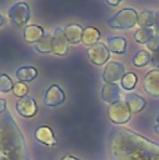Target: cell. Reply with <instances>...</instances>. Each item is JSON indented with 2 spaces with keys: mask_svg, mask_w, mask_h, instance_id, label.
<instances>
[{
  "mask_svg": "<svg viewBox=\"0 0 159 160\" xmlns=\"http://www.w3.org/2000/svg\"><path fill=\"white\" fill-rule=\"evenodd\" d=\"M154 29L159 34V10L155 11V22H154Z\"/></svg>",
  "mask_w": 159,
  "mask_h": 160,
  "instance_id": "f546056e",
  "label": "cell"
},
{
  "mask_svg": "<svg viewBox=\"0 0 159 160\" xmlns=\"http://www.w3.org/2000/svg\"><path fill=\"white\" fill-rule=\"evenodd\" d=\"M15 75H16L18 80L21 81V82L33 81L38 76V70L34 66H21L16 70Z\"/></svg>",
  "mask_w": 159,
  "mask_h": 160,
  "instance_id": "d6986e66",
  "label": "cell"
},
{
  "mask_svg": "<svg viewBox=\"0 0 159 160\" xmlns=\"http://www.w3.org/2000/svg\"><path fill=\"white\" fill-rule=\"evenodd\" d=\"M125 104H126L128 109L130 110V112L135 114V112L141 111L145 108L146 101L140 95H138L135 92H129V94L125 95Z\"/></svg>",
  "mask_w": 159,
  "mask_h": 160,
  "instance_id": "2e32d148",
  "label": "cell"
},
{
  "mask_svg": "<svg viewBox=\"0 0 159 160\" xmlns=\"http://www.w3.org/2000/svg\"><path fill=\"white\" fill-rule=\"evenodd\" d=\"M0 154L10 160H29L25 138L9 111L0 115Z\"/></svg>",
  "mask_w": 159,
  "mask_h": 160,
  "instance_id": "7a4b0ae2",
  "label": "cell"
},
{
  "mask_svg": "<svg viewBox=\"0 0 159 160\" xmlns=\"http://www.w3.org/2000/svg\"><path fill=\"white\" fill-rule=\"evenodd\" d=\"M114 160H159V144L130 129H115L109 139Z\"/></svg>",
  "mask_w": 159,
  "mask_h": 160,
  "instance_id": "6da1fadb",
  "label": "cell"
},
{
  "mask_svg": "<svg viewBox=\"0 0 159 160\" xmlns=\"http://www.w3.org/2000/svg\"><path fill=\"white\" fill-rule=\"evenodd\" d=\"M109 55H110V51L108 50L106 45H104L101 42L94 44L86 51V56L90 60V62H93L94 65H98V66L104 65L109 60Z\"/></svg>",
  "mask_w": 159,
  "mask_h": 160,
  "instance_id": "52a82bcc",
  "label": "cell"
},
{
  "mask_svg": "<svg viewBox=\"0 0 159 160\" xmlns=\"http://www.w3.org/2000/svg\"><path fill=\"white\" fill-rule=\"evenodd\" d=\"M120 82L124 90H133L138 84V76L134 72H126L120 80Z\"/></svg>",
  "mask_w": 159,
  "mask_h": 160,
  "instance_id": "cb8c5ba5",
  "label": "cell"
},
{
  "mask_svg": "<svg viewBox=\"0 0 159 160\" xmlns=\"http://www.w3.org/2000/svg\"><path fill=\"white\" fill-rule=\"evenodd\" d=\"M153 130H154L155 134L159 135V114L156 115V119H155V124H154V126H153Z\"/></svg>",
  "mask_w": 159,
  "mask_h": 160,
  "instance_id": "4dcf8cb0",
  "label": "cell"
},
{
  "mask_svg": "<svg viewBox=\"0 0 159 160\" xmlns=\"http://www.w3.org/2000/svg\"><path fill=\"white\" fill-rule=\"evenodd\" d=\"M125 74L126 72H125V68L123 64H120L118 61H110L105 65L103 74H101V79L104 82L116 84V81L121 80Z\"/></svg>",
  "mask_w": 159,
  "mask_h": 160,
  "instance_id": "8992f818",
  "label": "cell"
},
{
  "mask_svg": "<svg viewBox=\"0 0 159 160\" xmlns=\"http://www.w3.org/2000/svg\"><path fill=\"white\" fill-rule=\"evenodd\" d=\"M138 12L133 8H124L106 20L109 28L115 30L131 29L138 24Z\"/></svg>",
  "mask_w": 159,
  "mask_h": 160,
  "instance_id": "3957f363",
  "label": "cell"
},
{
  "mask_svg": "<svg viewBox=\"0 0 159 160\" xmlns=\"http://www.w3.org/2000/svg\"><path fill=\"white\" fill-rule=\"evenodd\" d=\"M35 49L40 54L53 52V34H45L44 38L35 44Z\"/></svg>",
  "mask_w": 159,
  "mask_h": 160,
  "instance_id": "44dd1931",
  "label": "cell"
},
{
  "mask_svg": "<svg viewBox=\"0 0 159 160\" xmlns=\"http://www.w3.org/2000/svg\"><path fill=\"white\" fill-rule=\"evenodd\" d=\"M46 32L44 31V29L39 25H28L24 28L23 30V38L26 42H30V44H36L39 40H41L44 38Z\"/></svg>",
  "mask_w": 159,
  "mask_h": 160,
  "instance_id": "5bb4252c",
  "label": "cell"
},
{
  "mask_svg": "<svg viewBox=\"0 0 159 160\" xmlns=\"http://www.w3.org/2000/svg\"><path fill=\"white\" fill-rule=\"evenodd\" d=\"M154 22H155V12H153L151 10H144L138 15V25L140 28L151 29L154 26Z\"/></svg>",
  "mask_w": 159,
  "mask_h": 160,
  "instance_id": "ffe728a7",
  "label": "cell"
},
{
  "mask_svg": "<svg viewBox=\"0 0 159 160\" xmlns=\"http://www.w3.org/2000/svg\"><path fill=\"white\" fill-rule=\"evenodd\" d=\"M15 109H16V112L21 116V118H33L36 112H38V105H36V101L34 98L31 96H25V98H21L16 101V105H15Z\"/></svg>",
  "mask_w": 159,
  "mask_h": 160,
  "instance_id": "9c48e42d",
  "label": "cell"
},
{
  "mask_svg": "<svg viewBox=\"0 0 159 160\" xmlns=\"http://www.w3.org/2000/svg\"><path fill=\"white\" fill-rule=\"evenodd\" d=\"M108 116H109V119L113 124L123 125V124H126L130 120L131 112L128 109L125 101H118V102H114V104L109 105Z\"/></svg>",
  "mask_w": 159,
  "mask_h": 160,
  "instance_id": "5b68a950",
  "label": "cell"
},
{
  "mask_svg": "<svg viewBox=\"0 0 159 160\" xmlns=\"http://www.w3.org/2000/svg\"><path fill=\"white\" fill-rule=\"evenodd\" d=\"M60 160H80V159H78L75 156H71V155H66V156H63Z\"/></svg>",
  "mask_w": 159,
  "mask_h": 160,
  "instance_id": "d6a6232c",
  "label": "cell"
},
{
  "mask_svg": "<svg viewBox=\"0 0 159 160\" xmlns=\"http://www.w3.org/2000/svg\"><path fill=\"white\" fill-rule=\"evenodd\" d=\"M108 5H110V6H116V5H119L120 4V1L119 0H115V1H110V0H106L105 1Z\"/></svg>",
  "mask_w": 159,
  "mask_h": 160,
  "instance_id": "1f68e13d",
  "label": "cell"
},
{
  "mask_svg": "<svg viewBox=\"0 0 159 160\" xmlns=\"http://www.w3.org/2000/svg\"><path fill=\"white\" fill-rule=\"evenodd\" d=\"M64 101H65L64 90H63L59 85H56V84L49 86L48 90H46L45 94H44V104H45L46 106H50V108L59 106V105H61Z\"/></svg>",
  "mask_w": 159,
  "mask_h": 160,
  "instance_id": "30bf717a",
  "label": "cell"
},
{
  "mask_svg": "<svg viewBox=\"0 0 159 160\" xmlns=\"http://www.w3.org/2000/svg\"><path fill=\"white\" fill-rule=\"evenodd\" d=\"M106 48L109 51L121 55L126 49V39L123 36H109L106 39Z\"/></svg>",
  "mask_w": 159,
  "mask_h": 160,
  "instance_id": "e0dca14e",
  "label": "cell"
},
{
  "mask_svg": "<svg viewBox=\"0 0 159 160\" xmlns=\"http://www.w3.org/2000/svg\"><path fill=\"white\" fill-rule=\"evenodd\" d=\"M28 91H29V88L26 86L25 82H21V81H18L14 84V88H13V92L16 98L21 99V98H25L28 96Z\"/></svg>",
  "mask_w": 159,
  "mask_h": 160,
  "instance_id": "484cf974",
  "label": "cell"
},
{
  "mask_svg": "<svg viewBox=\"0 0 159 160\" xmlns=\"http://www.w3.org/2000/svg\"><path fill=\"white\" fill-rule=\"evenodd\" d=\"M3 24H4V18L0 15V26H3Z\"/></svg>",
  "mask_w": 159,
  "mask_h": 160,
  "instance_id": "836d02e7",
  "label": "cell"
},
{
  "mask_svg": "<svg viewBox=\"0 0 159 160\" xmlns=\"http://www.w3.org/2000/svg\"><path fill=\"white\" fill-rule=\"evenodd\" d=\"M150 64L153 65V68H155L156 70H159V49L151 54V60H150Z\"/></svg>",
  "mask_w": 159,
  "mask_h": 160,
  "instance_id": "83f0119b",
  "label": "cell"
},
{
  "mask_svg": "<svg viewBox=\"0 0 159 160\" xmlns=\"http://www.w3.org/2000/svg\"><path fill=\"white\" fill-rule=\"evenodd\" d=\"M13 88H14V84L10 76L6 74H0V92L3 94L10 92L13 91Z\"/></svg>",
  "mask_w": 159,
  "mask_h": 160,
  "instance_id": "d4e9b609",
  "label": "cell"
},
{
  "mask_svg": "<svg viewBox=\"0 0 159 160\" xmlns=\"http://www.w3.org/2000/svg\"><path fill=\"white\" fill-rule=\"evenodd\" d=\"M101 99L104 102H108L109 105L120 101V88L116 84H109V82H104L103 88H101Z\"/></svg>",
  "mask_w": 159,
  "mask_h": 160,
  "instance_id": "7c38bea8",
  "label": "cell"
},
{
  "mask_svg": "<svg viewBox=\"0 0 159 160\" xmlns=\"http://www.w3.org/2000/svg\"><path fill=\"white\" fill-rule=\"evenodd\" d=\"M151 60V55L146 50H140L133 56V65L136 68H144L146 66Z\"/></svg>",
  "mask_w": 159,
  "mask_h": 160,
  "instance_id": "603a6c76",
  "label": "cell"
},
{
  "mask_svg": "<svg viewBox=\"0 0 159 160\" xmlns=\"http://www.w3.org/2000/svg\"><path fill=\"white\" fill-rule=\"evenodd\" d=\"M146 46V49L148 50H150V51H156L158 49H159V35H154L150 40H149V42L145 45Z\"/></svg>",
  "mask_w": 159,
  "mask_h": 160,
  "instance_id": "4316f807",
  "label": "cell"
},
{
  "mask_svg": "<svg viewBox=\"0 0 159 160\" xmlns=\"http://www.w3.org/2000/svg\"><path fill=\"white\" fill-rule=\"evenodd\" d=\"M68 40L64 35V30L60 28H56L53 32V54L64 56L68 52Z\"/></svg>",
  "mask_w": 159,
  "mask_h": 160,
  "instance_id": "8fae6325",
  "label": "cell"
},
{
  "mask_svg": "<svg viewBox=\"0 0 159 160\" xmlns=\"http://www.w3.org/2000/svg\"><path fill=\"white\" fill-rule=\"evenodd\" d=\"M144 91L151 98H159V70L153 69L148 71L143 80Z\"/></svg>",
  "mask_w": 159,
  "mask_h": 160,
  "instance_id": "ba28073f",
  "label": "cell"
},
{
  "mask_svg": "<svg viewBox=\"0 0 159 160\" xmlns=\"http://www.w3.org/2000/svg\"><path fill=\"white\" fill-rule=\"evenodd\" d=\"M8 16H9V19H10L13 25H15L18 28L24 26L29 21V18H30L29 5L26 2H24V1L15 2L14 5H11L9 8Z\"/></svg>",
  "mask_w": 159,
  "mask_h": 160,
  "instance_id": "277c9868",
  "label": "cell"
},
{
  "mask_svg": "<svg viewBox=\"0 0 159 160\" xmlns=\"http://www.w3.org/2000/svg\"><path fill=\"white\" fill-rule=\"evenodd\" d=\"M100 39V31L94 28V26H88L84 29L83 32V38H81V42L84 45H88L89 48L93 46L94 44L98 42V40Z\"/></svg>",
  "mask_w": 159,
  "mask_h": 160,
  "instance_id": "ac0fdd59",
  "label": "cell"
},
{
  "mask_svg": "<svg viewBox=\"0 0 159 160\" xmlns=\"http://www.w3.org/2000/svg\"><path fill=\"white\" fill-rule=\"evenodd\" d=\"M63 30H64V35H65V38H66L69 44L76 45L78 42L81 41L84 29L80 25H78V24H69Z\"/></svg>",
  "mask_w": 159,
  "mask_h": 160,
  "instance_id": "9a60e30c",
  "label": "cell"
},
{
  "mask_svg": "<svg viewBox=\"0 0 159 160\" xmlns=\"http://www.w3.org/2000/svg\"><path fill=\"white\" fill-rule=\"evenodd\" d=\"M6 111V100L5 99H0V115L4 114Z\"/></svg>",
  "mask_w": 159,
  "mask_h": 160,
  "instance_id": "f1b7e54d",
  "label": "cell"
},
{
  "mask_svg": "<svg viewBox=\"0 0 159 160\" xmlns=\"http://www.w3.org/2000/svg\"><path fill=\"white\" fill-rule=\"evenodd\" d=\"M34 136L39 142H41L44 145H48L50 148L56 145V138H55V135H54V132H53L50 126H46V125L39 126L35 130Z\"/></svg>",
  "mask_w": 159,
  "mask_h": 160,
  "instance_id": "4fadbf2b",
  "label": "cell"
},
{
  "mask_svg": "<svg viewBox=\"0 0 159 160\" xmlns=\"http://www.w3.org/2000/svg\"><path fill=\"white\" fill-rule=\"evenodd\" d=\"M154 36V30L153 29H146V28H139V30L135 31L134 39L138 44H148L149 40Z\"/></svg>",
  "mask_w": 159,
  "mask_h": 160,
  "instance_id": "7402d4cb",
  "label": "cell"
}]
</instances>
